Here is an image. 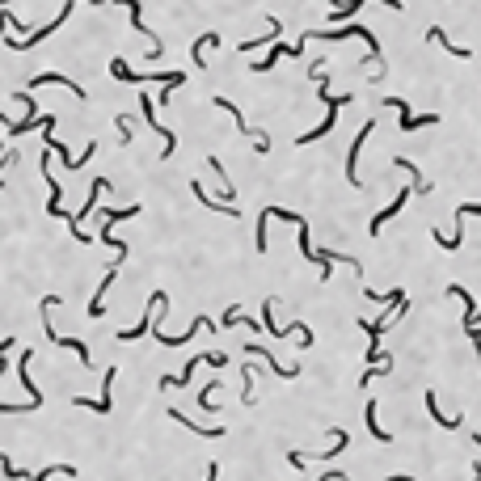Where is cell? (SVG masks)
Instances as JSON below:
<instances>
[{
	"mask_svg": "<svg viewBox=\"0 0 481 481\" xmlns=\"http://www.w3.org/2000/svg\"><path fill=\"white\" fill-rule=\"evenodd\" d=\"M372 127H376V123H368V127L359 131V140L350 144V156H346V182H350V186H359V169H355V161H359V148H363V140L372 136Z\"/></svg>",
	"mask_w": 481,
	"mask_h": 481,
	"instance_id": "6da1fadb",
	"label": "cell"
},
{
	"mask_svg": "<svg viewBox=\"0 0 481 481\" xmlns=\"http://www.w3.org/2000/svg\"><path fill=\"white\" fill-rule=\"evenodd\" d=\"M405 203H410V191H401V194H397V198H393V203H388V207H385V211H380V216H372V237H376V233L385 228L388 220H393V216H397V211L405 207Z\"/></svg>",
	"mask_w": 481,
	"mask_h": 481,
	"instance_id": "7a4b0ae2",
	"label": "cell"
},
{
	"mask_svg": "<svg viewBox=\"0 0 481 481\" xmlns=\"http://www.w3.org/2000/svg\"><path fill=\"white\" fill-rule=\"evenodd\" d=\"M39 85H64V89H72L76 97H85V89H81L76 81H68V76H55V72H43V76H34V81H30V89H39Z\"/></svg>",
	"mask_w": 481,
	"mask_h": 481,
	"instance_id": "3957f363",
	"label": "cell"
},
{
	"mask_svg": "<svg viewBox=\"0 0 481 481\" xmlns=\"http://www.w3.org/2000/svg\"><path fill=\"white\" fill-rule=\"evenodd\" d=\"M427 39H431V43H443V51H452L456 59H473V51H469V47H456V43H452V39H447L443 30H431Z\"/></svg>",
	"mask_w": 481,
	"mask_h": 481,
	"instance_id": "277c9868",
	"label": "cell"
},
{
	"mask_svg": "<svg viewBox=\"0 0 481 481\" xmlns=\"http://www.w3.org/2000/svg\"><path fill=\"white\" fill-rule=\"evenodd\" d=\"M439 123V114H401V131H418V127H431Z\"/></svg>",
	"mask_w": 481,
	"mask_h": 481,
	"instance_id": "5b68a950",
	"label": "cell"
},
{
	"mask_svg": "<svg viewBox=\"0 0 481 481\" xmlns=\"http://www.w3.org/2000/svg\"><path fill=\"white\" fill-rule=\"evenodd\" d=\"M279 55H300V47H275L266 59H258L253 68H258V72H266V68H275V59H279Z\"/></svg>",
	"mask_w": 481,
	"mask_h": 481,
	"instance_id": "8992f818",
	"label": "cell"
},
{
	"mask_svg": "<svg viewBox=\"0 0 481 481\" xmlns=\"http://www.w3.org/2000/svg\"><path fill=\"white\" fill-rule=\"evenodd\" d=\"M216 43H220V34H203V39H198V43H194V59H198V64H207V59H203V55H207V51L216 47Z\"/></svg>",
	"mask_w": 481,
	"mask_h": 481,
	"instance_id": "52a82bcc",
	"label": "cell"
},
{
	"mask_svg": "<svg viewBox=\"0 0 481 481\" xmlns=\"http://www.w3.org/2000/svg\"><path fill=\"white\" fill-rule=\"evenodd\" d=\"M368 427H372V435H376L380 443H388V439H393V435L380 431V422H376V401H368Z\"/></svg>",
	"mask_w": 481,
	"mask_h": 481,
	"instance_id": "ba28073f",
	"label": "cell"
},
{
	"mask_svg": "<svg viewBox=\"0 0 481 481\" xmlns=\"http://www.w3.org/2000/svg\"><path fill=\"white\" fill-rule=\"evenodd\" d=\"M118 140L131 144V118H127V114H118Z\"/></svg>",
	"mask_w": 481,
	"mask_h": 481,
	"instance_id": "9c48e42d",
	"label": "cell"
},
{
	"mask_svg": "<svg viewBox=\"0 0 481 481\" xmlns=\"http://www.w3.org/2000/svg\"><path fill=\"white\" fill-rule=\"evenodd\" d=\"M359 4H363V0H346V4H338V21H342V17H350V13H355V9H359Z\"/></svg>",
	"mask_w": 481,
	"mask_h": 481,
	"instance_id": "30bf717a",
	"label": "cell"
},
{
	"mask_svg": "<svg viewBox=\"0 0 481 481\" xmlns=\"http://www.w3.org/2000/svg\"><path fill=\"white\" fill-rule=\"evenodd\" d=\"M237 321H245V313H241V308H228V313H224V325H237Z\"/></svg>",
	"mask_w": 481,
	"mask_h": 481,
	"instance_id": "8fae6325",
	"label": "cell"
},
{
	"mask_svg": "<svg viewBox=\"0 0 481 481\" xmlns=\"http://www.w3.org/2000/svg\"><path fill=\"white\" fill-rule=\"evenodd\" d=\"M321 481H346V477H342V473H325Z\"/></svg>",
	"mask_w": 481,
	"mask_h": 481,
	"instance_id": "7c38bea8",
	"label": "cell"
},
{
	"mask_svg": "<svg viewBox=\"0 0 481 481\" xmlns=\"http://www.w3.org/2000/svg\"><path fill=\"white\" fill-rule=\"evenodd\" d=\"M203 481H216V465H207V477Z\"/></svg>",
	"mask_w": 481,
	"mask_h": 481,
	"instance_id": "4fadbf2b",
	"label": "cell"
}]
</instances>
